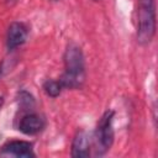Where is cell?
Here are the masks:
<instances>
[{
    "label": "cell",
    "mask_w": 158,
    "mask_h": 158,
    "mask_svg": "<svg viewBox=\"0 0 158 158\" xmlns=\"http://www.w3.org/2000/svg\"><path fill=\"white\" fill-rule=\"evenodd\" d=\"M93 1H95V2H98V1H100V0H93Z\"/></svg>",
    "instance_id": "8fae6325"
},
{
    "label": "cell",
    "mask_w": 158,
    "mask_h": 158,
    "mask_svg": "<svg viewBox=\"0 0 158 158\" xmlns=\"http://www.w3.org/2000/svg\"><path fill=\"white\" fill-rule=\"evenodd\" d=\"M1 152L19 158H30L35 157L32 144L27 141H10L2 146Z\"/></svg>",
    "instance_id": "8992f818"
},
{
    "label": "cell",
    "mask_w": 158,
    "mask_h": 158,
    "mask_svg": "<svg viewBox=\"0 0 158 158\" xmlns=\"http://www.w3.org/2000/svg\"><path fill=\"white\" fill-rule=\"evenodd\" d=\"M44 118L37 114H26L25 116H22V118L20 120L19 123V130L27 135V136H33L40 133L43 128H44Z\"/></svg>",
    "instance_id": "5b68a950"
},
{
    "label": "cell",
    "mask_w": 158,
    "mask_h": 158,
    "mask_svg": "<svg viewBox=\"0 0 158 158\" xmlns=\"http://www.w3.org/2000/svg\"><path fill=\"white\" fill-rule=\"evenodd\" d=\"M62 89H63V86L60 85L59 80L48 79V80H46L44 84H43V90H44V93H46L48 96H51V98H57V96L60 94Z\"/></svg>",
    "instance_id": "ba28073f"
},
{
    "label": "cell",
    "mask_w": 158,
    "mask_h": 158,
    "mask_svg": "<svg viewBox=\"0 0 158 158\" xmlns=\"http://www.w3.org/2000/svg\"><path fill=\"white\" fill-rule=\"evenodd\" d=\"M114 115L115 112L112 110H107L104 112V115L98 122L94 135V144H95V153L99 156L105 154L114 143V137H115L114 127H112Z\"/></svg>",
    "instance_id": "3957f363"
},
{
    "label": "cell",
    "mask_w": 158,
    "mask_h": 158,
    "mask_svg": "<svg viewBox=\"0 0 158 158\" xmlns=\"http://www.w3.org/2000/svg\"><path fill=\"white\" fill-rule=\"evenodd\" d=\"M154 0H138L137 9V41L148 44L156 33V10Z\"/></svg>",
    "instance_id": "7a4b0ae2"
},
{
    "label": "cell",
    "mask_w": 158,
    "mask_h": 158,
    "mask_svg": "<svg viewBox=\"0 0 158 158\" xmlns=\"http://www.w3.org/2000/svg\"><path fill=\"white\" fill-rule=\"evenodd\" d=\"M90 156V141L84 130H79L72 142V157L85 158Z\"/></svg>",
    "instance_id": "52a82bcc"
},
{
    "label": "cell",
    "mask_w": 158,
    "mask_h": 158,
    "mask_svg": "<svg viewBox=\"0 0 158 158\" xmlns=\"http://www.w3.org/2000/svg\"><path fill=\"white\" fill-rule=\"evenodd\" d=\"M2 105H4V98H2V96H0V110H1Z\"/></svg>",
    "instance_id": "30bf717a"
},
{
    "label": "cell",
    "mask_w": 158,
    "mask_h": 158,
    "mask_svg": "<svg viewBox=\"0 0 158 158\" xmlns=\"http://www.w3.org/2000/svg\"><path fill=\"white\" fill-rule=\"evenodd\" d=\"M19 100H20V105H21L23 109H31V107H33V105H35V100H33L32 95L28 94L27 91H21Z\"/></svg>",
    "instance_id": "9c48e42d"
},
{
    "label": "cell",
    "mask_w": 158,
    "mask_h": 158,
    "mask_svg": "<svg viewBox=\"0 0 158 158\" xmlns=\"http://www.w3.org/2000/svg\"><path fill=\"white\" fill-rule=\"evenodd\" d=\"M28 36V30L22 22H12L7 28L6 35V46L7 48L15 49L20 46H22Z\"/></svg>",
    "instance_id": "277c9868"
},
{
    "label": "cell",
    "mask_w": 158,
    "mask_h": 158,
    "mask_svg": "<svg viewBox=\"0 0 158 158\" xmlns=\"http://www.w3.org/2000/svg\"><path fill=\"white\" fill-rule=\"evenodd\" d=\"M64 73L59 83L65 89H79L85 81V60L81 48L77 43H69L64 51Z\"/></svg>",
    "instance_id": "6da1fadb"
}]
</instances>
